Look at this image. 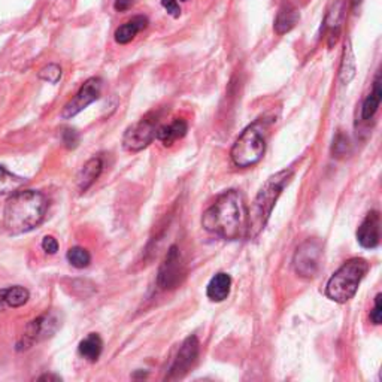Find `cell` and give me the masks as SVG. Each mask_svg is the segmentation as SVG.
<instances>
[{"instance_id": "1", "label": "cell", "mask_w": 382, "mask_h": 382, "mask_svg": "<svg viewBox=\"0 0 382 382\" xmlns=\"http://www.w3.org/2000/svg\"><path fill=\"white\" fill-rule=\"evenodd\" d=\"M248 207L238 190H227L216 197L202 216L206 232L227 240L239 239L247 232Z\"/></svg>"}, {"instance_id": "2", "label": "cell", "mask_w": 382, "mask_h": 382, "mask_svg": "<svg viewBox=\"0 0 382 382\" xmlns=\"http://www.w3.org/2000/svg\"><path fill=\"white\" fill-rule=\"evenodd\" d=\"M48 201L41 191H14L3 210V225L12 236L29 233L45 218Z\"/></svg>"}, {"instance_id": "3", "label": "cell", "mask_w": 382, "mask_h": 382, "mask_svg": "<svg viewBox=\"0 0 382 382\" xmlns=\"http://www.w3.org/2000/svg\"><path fill=\"white\" fill-rule=\"evenodd\" d=\"M291 178H293L291 169L280 170L278 173H275V175L269 177L265 184L262 186V188L258 190L257 196L254 197V201L248 210L247 232H245V236L248 239H254L263 232L269 218H271L276 201L282 194L284 188L289 186Z\"/></svg>"}, {"instance_id": "4", "label": "cell", "mask_w": 382, "mask_h": 382, "mask_svg": "<svg viewBox=\"0 0 382 382\" xmlns=\"http://www.w3.org/2000/svg\"><path fill=\"white\" fill-rule=\"evenodd\" d=\"M369 265L364 258H351L330 276L326 285V296L336 303H346L357 293L360 282L366 276Z\"/></svg>"}, {"instance_id": "5", "label": "cell", "mask_w": 382, "mask_h": 382, "mask_svg": "<svg viewBox=\"0 0 382 382\" xmlns=\"http://www.w3.org/2000/svg\"><path fill=\"white\" fill-rule=\"evenodd\" d=\"M267 124L263 120H257L249 124L233 144L230 157L238 168L254 166L263 159L266 153Z\"/></svg>"}, {"instance_id": "6", "label": "cell", "mask_w": 382, "mask_h": 382, "mask_svg": "<svg viewBox=\"0 0 382 382\" xmlns=\"http://www.w3.org/2000/svg\"><path fill=\"white\" fill-rule=\"evenodd\" d=\"M160 127V114L154 112V114L145 115L137 123L130 126L123 137L124 148L128 151H141L146 148L155 137H157V130Z\"/></svg>"}, {"instance_id": "7", "label": "cell", "mask_w": 382, "mask_h": 382, "mask_svg": "<svg viewBox=\"0 0 382 382\" xmlns=\"http://www.w3.org/2000/svg\"><path fill=\"white\" fill-rule=\"evenodd\" d=\"M186 276H187V269H186L184 260H182V256L179 253V248L177 245H172L159 267L157 285L164 291L175 290L182 282H184Z\"/></svg>"}, {"instance_id": "8", "label": "cell", "mask_w": 382, "mask_h": 382, "mask_svg": "<svg viewBox=\"0 0 382 382\" xmlns=\"http://www.w3.org/2000/svg\"><path fill=\"white\" fill-rule=\"evenodd\" d=\"M58 327H60V319L54 312H49V314L47 312V314L38 317L36 319L30 321L29 326L25 327L23 336L20 337L19 344H16V350L19 351L27 350L34 344L48 339V337L54 336Z\"/></svg>"}, {"instance_id": "9", "label": "cell", "mask_w": 382, "mask_h": 382, "mask_svg": "<svg viewBox=\"0 0 382 382\" xmlns=\"http://www.w3.org/2000/svg\"><path fill=\"white\" fill-rule=\"evenodd\" d=\"M321 244L317 239H308L296 249L293 258V266L296 273L302 278H314L321 265Z\"/></svg>"}, {"instance_id": "10", "label": "cell", "mask_w": 382, "mask_h": 382, "mask_svg": "<svg viewBox=\"0 0 382 382\" xmlns=\"http://www.w3.org/2000/svg\"><path fill=\"white\" fill-rule=\"evenodd\" d=\"M199 352H201V344H199V339L196 336H188L179 346L175 359H173L169 368L166 379L184 378L187 373L194 368V364L199 359Z\"/></svg>"}, {"instance_id": "11", "label": "cell", "mask_w": 382, "mask_h": 382, "mask_svg": "<svg viewBox=\"0 0 382 382\" xmlns=\"http://www.w3.org/2000/svg\"><path fill=\"white\" fill-rule=\"evenodd\" d=\"M102 93V80L100 78H90L87 80L78 93L74 95V99L69 100L63 111H62V118L63 120H71L76 117L80 112H82L87 106H90L93 102L100 99Z\"/></svg>"}, {"instance_id": "12", "label": "cell", "mask_w": 382, "mask_h": 382, "mask_svg": "<svg viewBox=\"0 0 382 382\" xmlns=\"http://www.w3.org/2000/svg\"><path fill=\"white\" fill-rule=\"evenodd\" d=\"M359 244L366 249H375L381 242V215L378 211H370L357 230Z\"/></svg>"}, {"instance_id": "13", "label": "cell", "mask_w": 382, "mask_h": 382, "mask_svg": "<svg viewBox=\"0 0 382 382\" xmlns=\"http://www.w3.org/2000/svg\"><path fill=\"white\" fill-rule=\"evenodd\" d=\"M299 20H300V14L297 8L291 5L290 2H284L282 6L280 8V11L276 14L275 24H273L275 33L282 36V34L291 32L297 25Z\"/></svg>"}, {"instance_id": "14", "label": "cell", "mask_w": 382, "mask_h": 382, "mask_svg": "<svg viewBox=\"0 0 382 382\" xmlns=\"http://www.w3.org/2000/svg\"><path fill=\"white\" fill-rule=\"evenodd\" d=\"M146 27H148V19H146L145 15H136L132 20L121 24L120 27L115 30V34H114L115 42L120 43V45H126V43L132 42L136 38V34L139 32L145 30Z\"/></svg>"}, {"instance_id": "15", "label": "cell", "mask_w": 382, "mask_h": 382, "mask_svg": "<svg viewBox=\"0 0 382 382\" xmlns=\"http://www.w3.org/2000/svg\"><path fill=\"white\" fill-rule=\"evenodd\" d=\"M344 12H345V2L344 0H337V2L332 6V10L328 11L326 20H324V30L328 32V47H332L336 43L337 36L341 33V24L344 20Z\"/></svg>"}, {"instance_id": "16", "label": "cell", "mask_w": 382, "mask_h": 382, "mask_svg": "<svg viewBox=\"0 0 382 382\" xmlns=\"http://www.w3.org/2000/svg\"><path fill=\"white\" fill-rule=\"evenodd\" d=\"M188 132V124L186 120L182 118H177L173 120L170 124L166 126H160L157 130V137L159 141L164 145V146H170L175 144L178 139H182Z\"/></svg>"}, {"instance_id": "17", "label": "cell", "mask_w": 382, "mask_h": 382, "mask_svg": "<svg viewBox=\"0 0 382 382\" xmlns=\"http://www.w3.org/2000/svg\"><path fill=\"white\" fill-rule=\"evenodd\" d=\"M232 289L230 275L220 272L216 273L206 286V296L211 302H224L229 297Z\"/></svg>"}, {"instance_id": "18", "label": "cell", "mask_w": 382, "mask_h": 382, "mask_svg": "<svg viewBox=\"0 0 382 382\" xmlns=\"http://www.w3.org/2000/svg\"><path fill=\"white\" fill-rule=\"evenodd\" d=\"M102 170H103V161L100 157H93L84 164L80 173H78V188H80L81 193L89 190L94 182L98 181Z\"/></svg>"}, {"instance_id": "19", "label": "cell", "mask_w": 382, "mask_h": 382, "mask_svg": "<svg viewBox=\"0 0 382 382\" xmlns=\"http://www.w3.org/2000/svg\"><path fill=\"white\" fill-rule=\"evenodd\" d=\"M102 350H103V341L98 333H90L85 339L80 342V346H78V352H80L81 357L91 363L99 360Z\"/></svg>"}, {"instance_id": "20", "label": "cell", "mask_w": 382, "mask_h": 382, "mask_svg": "<svg viewBox=\"0 0 382 382\" xmlns=\"http://www.w3.org/2000/svg\"><path fill=\"white\" fill-rule=\"evenodd\" d=\"M382 100V90H381V75L378 74L375 78V82H373V90L372 93L364 99L361 105V120L369 121L373 118V115L377 114V111L381 105Z\"/></svg>"}, {"instance_id": "21", "label": "cell", "mask_w": 382, "mask_h": 382, "mask_svg": "<svg viewBox=\"0 0 382 382\" xmlns=\"http://www.w3.org/2000/svg\"><path fill=\"white\" fill-rule=\"evenodd\" d=\"M355 57H354V51L351 47V41L348 39L345 42L344 45V53H342V62H341V67H339V80L342 84H350L352 81V78L355 76Z\"/></svg>"}, {"instance_id": "22", "label": "cell", "mask_w": 382, "mask_h": 382, "mask_svg": "<svg viewBox=\"0 0 382 382\" xmlns=\"http://www.w3.org/2000/svg\"><path fill=\"white\" fill-rule=\"evenodd\" d=\"M30 299V293L27 289L21 285H14L10 289H5V302L8 308H20L24 306Z\"/></svg>"}, {"instance_id": "23", "label": "cell", "mask_w": 382, "mask_h": 382, "mask_svg": "<svg viewBox=\"0 0 382 382\" xmlns=\"http://www.w3.org/2000/svg\"><path fill=\"white\" fill-rule=\"evenodd\" d=\"M25 182L24 178L14 175L12 172L6 170L3 166H0V194L14 193Z\"/></svg>"}, {"instance_id": "24", "label": "cell", "mask_w": 382, "mask_h": 382, "mask_svg": "<svg viewBox=\"0 0 382 382\" xmlns=\"http://www.w3.org/2000/svg\"><path fill=\"white\" fill-rule=\"evenodd\" d=\"M67 262L76 269H84L90 265L91 256L89 251L81 247H74L67 251Z\"/></svg>"}, {"instance_id": "25", "label": "cell", "mask_w": 382, "mask_h": 382, "mask_svg": "<svg viewBox=\"0 0 382 382\" xmlns=\"http://www.w3.org/2000/svg\"><path fill=\"white\" fill-rule=\"evenodd\" d=\"M42 81L49 82V84H57L62 78V67L56 63H49L45 67H42L38 75Z\"/></svg>"}, {"instance_id": "26", "label": "cell", "mask_w": 382, "mask_h": 382, "mask_svg": "<svg viewBox=\"0 0 382 382\" xmlns=\"http://www.w3.org/2000/svg\"><path fill=\"white\" fill-rule=\"evenodd\" d=\"M332 153L335 157H344L350 153V139L344 133H337L335 141H333V146H332Z\"/></svg>"}, {"instance_id": "27", "label": "cell", "mask_w": 382, "mask_h": 382, "mask_svg": "<svg viewBox=\"0 0 382 382\" xmlns=\"http://www.w3.org/2000/svg\"><path fill=\"white\" fill-rule=\"evenodd\" d=\"M63 144L67 150H75L78 144H80V135L74 128H65L62 133Z\"/></svg>"}, {"instance_id": "28", "label": "cell", "mask_w": 382, "mask_h": 382, "mask_svg": "<svg viewBox=\"0 0 382 382\" xmlns=\"http://www.w3.org/2000/svg\"><path fill=\"white\" fill-rule=\"evenodd\" d=\"M179 2H187V0H161V5L164 10L168 11L169 15H172L173 19H178L181 15Z\"/></svg>"}, {"instance_id": "29", "label": "cell", "mask_w": 382, "mask_h": 382, "mask_svg": "<svg viewBox=\"0 0 382 382\" xmlns=\"http://www.w3.org/2000/svg\"><path fill=\"white\" fill-rule=\"evenodd\" d=\"M381 299L382 294H377L375 297V306L370 311V321L375 326H379L382 323V306H381Z\"/></svg>"}, {"instance_id": "30", "label": "cell", "mask_w": 382, "mask_h": 382, "mask_svg": "<svg viewBox=\"0 0 382 382\" xmlns=\"http://www.w3.org/2000/svg\"><path fill=\"white\" fill-rule=\"evenodd\" d=\"M41 245L47 254H56L58 251V242L54 236H45L42 239Z\"/></svg>"}, {"instance_id": "31", "label": "cell", "mask_w": 382, "mask_h": 382, "mask_svg": "<svg viewBox=\"0 0 382 382\" xmlns=\"http://www.w3.org/2000/svg\"><path fill=\"white\" fill-rule=\"evenodd\" d=\"M133 3H135V0H115L114 8L118 12H124V11H128L130 8L133 6Z\"/></svg>"}, {"instance_id": "32", "label": "cell", "mask_w": 382, "mask_h": 382, "mask_svg": "<svg viewBox=\"0 0 382 382\" xmlns=\"http://www.w3.org/2000/svg\"><path fill=\"white\" fill-rule=\"evenodd\" d=\"M39 381H62V378L57 375H51V373H45V375L39 377Z\"/></svg>"}, {"instance_id": "33", "label": "cell", "mask_w": 382, "mask_h": 382, "mask_svg": "<svg viewBox=\"0 0 382 382\" xmlns=\"http://www.w3.org/2000/svg\"><path fill=\"white\" fill-rule=\"evenodd\" d=\"M8 308L6 302H5V289L0 290V312H3Z\"/></svg>"}, {"instance_id": "34", "label": "cell", "mask_w": 382, "mask_h": 382, "mask_svg": "<svg viewBox=\"0 0 382 382\" xmlns=\"http://www.w3.org/2000/svg\"><path fill=\"white\" fill-rule=\"evenodd\" d=\"M361 3H363V0H351V5H352V10H354V11L357 10V8H359Z\"/></svg>"}]
</instances>
